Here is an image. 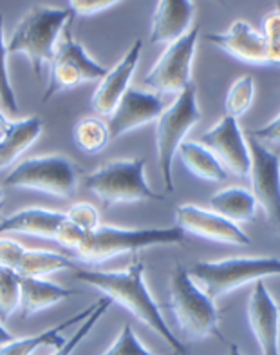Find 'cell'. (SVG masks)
I'll list each match as a JSON object with an SVG mask.
<instances>
[{
	"label": "cell",
	"instance_id": "cell-20",
	"mask_svg": "<svg viewBox=\"0 0 280 355\" xmlns=\"http://www.w3.org/2000/svg\"><path fill=\"white\" fill-rule=\"evenodd\" d=\"M78 294V290L56 285V283L47 281L46 277H22L20 281V315L22 319H28L42 310L51 309L53 304Z\"/></svg>",
	"mask_w": 280,
	"mask_h": 355
},
{
	"label": "cell",
	"instance_id": "cell-33",
	"mask_svg": "<svg viewBox=\"0 0 280 355\" xmlns=\"http://www.w3.org/2000/svg\"><path fill=\"white\" fill-rule=\"evenodd\" d=\"M66 218L69 221H73L75 225H78L80 229L85 230L87 234L94 232V230L100 227V212L98 209L91 203H76L66 212Z\"/></svg>",
	"mask_w": 280,
	"mask_h": 355
},
{
	"label": "cell",
	"instance_id": "cell-5",
	"mask_svg": "<svg viewBox=\"0 0 280 355\" xmlns=\"http://www.w3.org/2000/svg\"><path fill=\"white\" fill-rule=\"evenodd\" d=\"M145 167V158L112 159L85 176V187L102 201L105 209L141 200H163L147 183Z\"/></svg>",
	"mask_w": 280,
	"mask_h": 355
},
{
	"label": "cell",
	"instance_id": "cell-32",
	"mask_svg": "<svg viewBox=\"0 0 280 355\" xmlns=\"http://www.w3.org/2000/svg\"><path fill=\"white\" fill-rule=\"evenodd\" d=\"M102 355H154L150 350H147L145 346L141 345L136 332L129 322H125L122 328L120 336L116 337V341L112 343L107 348V352Z\"/></svg>",
	"mask_w": 280,
	"mask_h": 355
},
{
	"label": "cell",
	"instance_id": "cell-4",
	"mask_svg": "<svg viewBox=\"0 0 280 355\" xmlns=\"http://www.w3.org/2000/svg\"><path fill=\"white\" fill-rule=\"evenodd\" d=\"M185 232L179 227L167 229H120L112 225H100L91 232L82 247L76 250L80 261L98 265L122 254L138 252L143 248L165 247V245H181Z\"/></svg>",
	"mask_w": 280,
	"mask_h": 355
},
{
	"label": "cell",
	"instance_id": "cell-2",
	"mask_svg": "<svg viewBox=\"0 0 280 355\" xmlns=\"http://www.w3.org/2000/svg\"><path fill=\"white\" fill-rule=\"evenodd\" d=\"M75 15L60 8H31L24 13L10 40L6 42L8 53H22L29 58L35 75L40 78L44 67L51 64L60 35Z\"/></svg>",
	"mask_w": 280,
	"mask_h": 355
},
{
	"label": "cell",
	"instance_id": "cell-19",
	"mask_svg": "<svg viewBox=\"0 0 280 355\" xmlns=\"http://www.w3.org/2000/svg\"><path fill=\"white\" fill-rule=\"evenodd\" d=\"M64 220H66V212L31 207L2 218L0 234H29L38 238L55 239L56 230Z\"/></svg>",
	"mask_w": 280,
	"mask_h": 355
},
{
	"label": "cell",
	"instance_id": "cell-43",
	"mask_svg": "<svg viewBox=\"0 0 280 355\" xmlns=\"http://www.w3.org/2000/svg\"><path fill=\"white\" fill-rule=\"evenodd\" d=\"M277 10L280 11V2H277Z\"/></svg>",
	"mask_w": 280,
	"mask_h": 355
},
{
	"label": "cell",
	"instance_id": "cell-3",
	"mask_svg": "<svg viewBox=\"0 0 280 355\" xmlns=\"http://www.w3.org/2000/svg\"><path fill=\"white\" fill-rule=\"evenodd\" d=\"M170 310L187 341H199L219 332V310L183 265L174 266L170 274Z\"/></svg>",
	"mask_w": 280,
	"mask_h": 355
},
{
	"label": "cell",
	"instance_id": "cell-18",
	"mask_svg": "<svg viewBox=\"0 0 280 355\" xmlns=\"http://www.w3.org/2000/svg\"><path fill=\"white\" fill-rule=\"evenodd\" d=\"M196 6L190 0H161L156 6L150 44H172L190 31Z\"/></svg>",
	"mask_w": 280,
	"mask_h": 355
},
{
	"label": "cell",
	"instance_id": "cell-7",
	"mask_svg": "<svg viewBox=\"0 0 280 355\" xmlns=\"http://www.w3.org/2000/svg\"><path fill=\"white\" fill-rule=\"evenodd\" d=\"M199 120L201 111L197 105V89L194 84L183 89L176 102L156 120V149L167 192H174V156L178 155L185 136Z\"/></svg>",
	"mask_w": 280,
	"mask_h": 355
},
{
	"label": "cell",
	"instance_id": "cell-42",
	"mask_svg": "<svg viewBox=\"0 0 280 355\" xmlns=\"http://www.w3.org/2000/svg\"><path fill=\"white\" fill-rule=\"evenodd\" d=\"M2 209H4V201H0V212H2Z\"/></svg>",
	"mask_w": 280,
	"mask_h": 355
},
{
	"label": "cell",
	"instance_id": "cell-15",
	"mask_svg": "<svg viewBox=\"0 0 280 355\" xmlns=\"http://www.w3.org/2000/svg\"><path fill=\"white\" fill-rule=\"evenodd\" d=\"M163 111L165 103L158 93L131 87L111 114V122L107 123L111 138H122L147 123L156 122Z\"/></svg>",
	"mask_w": 280,
	"mask_h": 355
},
{
	"label": "cell",
	"instance_id": "cell-6",
	"mask_svg": "<svg viewBox=\"0 0 280 355\" xmlns=\"http://www.w3.org/2000/svg\"><path fill=\"white\" fill-rule=\"evenodd\" d=\"M188 274L215 301L248 283L280 276V259L275 256H259L201 261L188 268Z\"/></svg>",
	"mask_w": 280,
	"mask_h": 355
},
{
	"label": "cell",
	"instance_id": "cell-35",
	"mask_svg": "<svg viewBox=\"0 0 280 355\" xmlns=\"http://www.w3.org/2000/svg\"><path fill=\"white\" fill-rule=\"evenodd\" d=\"M118 4H122V2L120 0H71L67 2L71 13L75 17H93L96 13L111 10Z\"/></svg>",
	"mask_w": 280,
	"mask_h": 355
},
{
	"label": "cell",
	"instance_id": "cell-34",
	"mask_svg": "<svg viewBox=\"0 0 280 355\" xmlns=\"http://www.w3.org/2000/svg\"><path fill=\"white\" fill-rule=\"evenodd\" d=\"M87 236H89V234L80 229L78 225H75L73 221H69L66 218V220L60 223L58 230H56L55 241L56 243H60L62 247H66L69 248V250H73V252H76V250L82 247V243H84Z\"/></svg>",
	"mask_w": 280,
	"mask_h": 355
},
{
	"label": "cell",
	"instance_id": "cell-11",
	"mask_svg": "<svg viewBox=\"0 0 280 355\" xmlns=\"http://www.w3.org/2000/svg\"><path fill=\"white\" fill-rule=\"evenodd\" d=\"M248 147L252 156L248 174L252 180V194L280 234V158L252 135L248 136Z\"/></svg>",
	"mask_w": 280,
	"mask_h": 355
},
{
	"label": "cell",
	"instance_id": "cell-27",
	"mask_svg": "<svg viewBox=\"0 0 280 355\" xmlns=\"http://www.w3.org/2000/svg\"><path fill=\"white\" fill-rule=\"evenodd\" d=\"M253 96H255V80L252 75H244L235 80L226 94V100H224L226 116L239 120L248 109L252 107Z\"/></svg>",
	"mask_w": 280,
	"mask_h": 355
},
{
	"label": "cell",
	"instance_id": "cell-30",
	"mask_svg": "<svg viewBox=\"0 0 280 355\" xmlns=\"http://www.w3.org/2000/svg\"><path fill=\"white\" fill-rule=\"evenodd\" d=\"M0 102H2L6 111H19V102L15 96L10 71H8V47H6L4 40V17H2V13H0Z\"/></svg>",
	"mask_w": 280,
	"mask_h": 355
},
{
	"label": "cell",
	"instance_id": "cell-17",
	"mask_svg": "<svg viewBox=\"0 0 280 355\" xmlns=\"http://www.w3.org/2000/svg\"><path fill=\"white\" fill-rule=\"evenodd\" d=\"M206 40L221 47L224 53L248 64H268L266 42L246 20H235L226 33L206 35Z\"/></svg>",
	"mask_w": 280,
	"mask_h": 355
},
{
	"label": "cell",
	"instance_id": "cell-29",
	"mask_svg": "<svg viewBox=\"0 0 280 355\" xmlns=\"http://www.w3.org/2000/svg\"><path fill=\"white\" fill-rule=\"evenodd\" d=\"M111 304L112 301L109 300V297H103V300L96 301V303H94V310L91 312L89 318L85 319V321H82V324H80V328L75 332V336L71 337V339H67L60 348H56V352L53 355H73V352L78 348L80 343L84 341L85 337L93 332V328L98 324L100 319L103 318V313L111 309Z\"/></svg>",
	"mask_w": 280,
	"mask_h": 355
},
{
	"label": "cell",
	"instance_id": "cell-8",
	"mask_svg": "<svg viewBox=\"0 0 280 355\" xmlns=\"http://www.w3.org/2000/svg\"><path fill=\"white\" fill-rule=\"evenodd\" d=\"M107 67L98 64L85 51L78 38L73 37L69 22L62 31L55 56L49 64V82L44 91L42 103H47L64 91L76 89L85 82L102 80L107 75Z\"/></svg>",
	"mask_w": 280,
	"mask_h": 355
},
{
	"label": "cell",
	"instance_id": "cell-14",
	"mask_svg": "<svg viewBox=\"0 0 280 355\" xmlns=\"http://www.w3.org/2000/svg\"><path fill=\"white\" fill-rule=\"evenodd\" d=\"M246 315L262 355H280V309L262 281L253 285Z\"/></svg>",
	"mask_w": 280,
	"mask_h": 355
},
{
	"label": "cell",
	"instance_id": "cell-26",
	"mask_svg": "<svg viewBox=\"0 0 280 355\" xmlns=\"http://www.w3.org/2000/svg\"><path fill=\"white\" fill-rule=\"evenodd\" d=\"M111 131L100 118H82L73 129V141L85 155H98L111 141Z\"/></svg>",
	"mask_w": 280,
	"mask_h": 355
},
{
	"label": "cell",
	"instance_id": "cell-41",
	"mask_svg": "<svg viewBox=\"0 0 280 355\" xmlns=\"http://www.w3.org/2000/svg\"><path fill=\"white\" fill-rule=\"evenodd\" d=\"M2 198H4V192H2V189H0V201H4Z\"/></svg>",
	"mask_w": 280,
	"mask_h": 355
},
{
	"label": "cell",
	"instance_id": "cell-25",
	"mask_svg": "<svg viewBox=\"0 0 280 355\" xmlns=\"http://www.w3.org/2000/svg\"><path fill=\"white\" fill-rule=\"evenodd\" d=\"M71 266H73V261L64 254L40 250V248H26L17 272L20 277H46L53 272L66 270Z\"/></svg>",
	"mask_w": 280,
	"mask_h": 355
},
{
	"label": "cell",
	"instance_id": "cell-21",
	"mask_svg": "<svg viewBox=\"0 0 280 355\" xmlns=\"http://www.w3.org/2000/svg\"><path fill=\"white\" fill-rule=\"evenodd\" d=\"M44 122L38 116L22 118L8 122L0 129V171L15 164V159L38 140L42 135Z\"/></svg>",
	"mask_w": 280,
	"mask_h": 355
},
{
	"label": "cell",
	"instance_id": "cell-10",
	"mask_svg": "<svg viewBox=\"0 0 280 355\" xmlns=\"http://www.w3.org/2000/svg\"><path fill=\"white\" fill-rule=\"evenodd\" d=\"M197 40H199V28H194L179 40L168 44L165 53L159 56L152 69L147 73L145 85L154 89V93H181L192 84V64L196 56Z\"/></svg>",
	"mask_w": 280,
	"mask_h": 355
},
{
	"label": "cell",
	"instance_id": "cell-9",
	"mask_svg": "<svg viewBox=\"0 0 280 355\" xmlns=\"http://www.w3.org/2000/svg\"><path fill=\"white\" fill-rule=\"evenodd\" d=\"M78 165L64 155L35 156L20 162L6 176L4 183L11 187L33 189L58 198H71L78 189Z\"/></svg>",
	"mask_w": 280,
	"mask_h": 355
},
{
	"label": "cell",
	"instance_id": "cell-12",
	"mask_svg": "<svg viewBox=\"0 0 280 355\" xmlns=\"http://www.w3.org/2000/svg\"><path fill=\"white\" fill-rule=\"evenodd\" d=\"M176 227L185 234H194L197 238H205L224 245H244L252 243L246 232L241 230L237 223L226 220L224 216L214 211H206L197 205H179L176 209Z\"/></svg>",
	"mask_w": 280,
	"mask_h": 355
},
{
	"label": "cell",
	"instance_id": "cell-22",
	"mask_svg": "<svg viewBox=\"0 0 280 355\" xmlns=\"http://www.w3.org/2000/svg\"><path fill=\"white\" fill-rule=\"evenodd\" d=\"M94 310V303L87 309H84L82 312H78L76 315H73L71 319L62 321L60 324H55V327L47 328L46 332H40L37 336L29 337H20V339H13V341L6 343V345L0 346V355H33L38 348L42 346H55V348H60L64 343L67 341L66 337L62 336V332L66 328L75 327L78 322L85 321L89 318L91 312Z\"/></svg>",
	"mask_w": 280,
	"mask_h": 355
},
{
	"label": "cell",
	"instance_id": "cell-40",
	"mask_svg": "<svg viewBox=\"0 0 280 355\" xmlns=\"http://www.w3.org/2000/svg\"><path fill=\"white\" fill-rule=\"evenodd\" d=\"M10 122V120H8V118L4 116V114H2V112H0V129H2V127L6 125V123Z\"/></svg>",
	"mask_w": 280,
	"mask_h": 355
},
{
	"label": "cell",
	"instance_id": "cell-24",
	"mask_svg": "<svg viewBox=\"0 0 280 355\" xmlns=\"http://www.w3.org/2000/svg\"><path fill=\"white\" fill-rule=\"evenodd\" d=\"M183 165L190 171L194 176L206 182H224L228 178L226 168L223 167L214 153L208 150L199 141H183L178 150Z\"/></svg>",
	"mask_w": 280,
	"mask_h": 355
},
{
	"label": "cell",
	"instance_id": "cell-13",
	"mask_svg": "<svg viewBox=\"0 0 280 355\" xmlns=\"http://www.w3.org/2000/svg\"><path fill=\"white\" fill-rule=\"evenodd\" d=\"M199 144L212 150L224 168H228L237 176L250 174V167H252L250 147L235 118H221L219 122L201 136Z\"/></svg>",
	"mask_w": 280,
	"mask_h": 355
},
{
	"label": "cell",
	"instance_id": "cell-36",
	"mask_svg": "<svg viewBox=\"0 0 280 355\" xmlns=\"http://www.w3.org/2000/svg\"><path fill=\"white\" fill-rule=\"evenodd\" d=\"M24 252H26V247L13 239H0V266L17 270Z\"/></svg>",
	"mask_w": 280,
	"mask_h": 355
},
{
	"label": "cell",
	"instance_id": "cell-28",
	"mask_svg": "<svg viewBox=\"0 0 280 355\" xmlns=\"http://www.w3.org/2000/svg\"><path fill=\"white\" fill-rule=\"evenodd\" d=\"M19 272L0 266V321L6 322L20 306Z\"/></svg>",
	"mask_w": 280,
	"mask_h": 355
},
{
	"label": "cell",
	"instance_id": "cell-1",
	"mask_svg": "<svg viewBox=\"0 0 280 355\" xmlns=\"http://www.w3.org/2000/svg\"><path fill=\"white\" fill-rule=\"evenodd\" d=\"M75 277L100 290L112 303L122 304L136 319H140L159 337H163L176 354L188 355V348L174 336L172 328L167 324L158 303L150 294L145 283V263L141 259H134L125 270H78Z\"/></svg>",
	"mask_w": 280,
	"mask_h": 355
},
{
	"label": "cell",
	"instance_id": "cell-37",
	"mask_svg": "<svg viewBox=\"0 0 280 355\" xmlns=\"http://www.w3.org/2000/svg\"><path fill=\"white\" fill-rule=\"evenodd\" d=\"M252 136L255 140L262 141H271V144H279L280 145V114L275 118V120H271L270 123H266L264 127L257 129V131H253Z\"/></svg>",
	"mask_w": 280,
	"mask_h": 355
},
{
	"label": "cell",
	"instance_id": "cell-39",
	"mask_svg": "<svg viewBox=\"0 0 280 355\" xmlns=\"http://www.w3.org/2000/svg\"><path fill=\"white\" fill-rule=\"evenodd\" d=\"M228 355H243L237 345H228Z\"/></svg>",
	"mask_w": 280,
	"mask_h": 355
},
{
	"label": "cell",
	"instance_id": "cell-38",
	"mask_svg": "<svg viewBox=\"0 0 280 355\" xmlns=\"http://www.w3.org/2000/svg\"><path fill=\"white\" fill-rule=\"evenodd\" d=\"M13 339H15L13 334H11L10 330H8V328L4 327V322L0 321V346L6 345V343L13 341Z\"/></svg>",
	"mask_w": 280,
	"mask_h": 355
},
{
	"label": "cell",
	"instance_id": "cell-31",
	"mask_svg": "<svg viewBox=\"0 0 280 355\" xmlns=\"http://www.w3.org/2000/svg\"><path fill=\"white\" fill-rule=\"evenodd\" d=\"M264 42H266L268 64H280V11L271 10L262 19Z\"/></svg>",
	"mask_w": 280,
	"mask_h": 355
},
{
	"label": "cell",
	"instance_id": "cell-16",
	"mask_svg": "<svg viewBox=\"0 0 280 355\" xmlns=\"http://www.w3.org/2000/svg\"><path fill=\"white\" fill-rule=\"evenodd\" d=\"M141 49H143V40L136 38L123 58L118 62L116 66L107 71V75L100 80L98 87L94 91L91 98V107L94 112H98L102 116H111L123 94L131 89V80L136 73L138 62H140Z\"/></svg>",
	"mask_w": 280,
	"mask_h": 355
},
{
	"label": "cell",
	"instance_id": "cell-23",
	"mask_svg": "<svg viewBox=\"0 0 280 355\" xmlns=\"http://www.w3.org/2000/svg\"><path fill=\"white\" fill-rule=\"evenodd\" d=\"M210 207L212 211L234 223L253 221L257 212V201L253 198L252 191L243 187H228L215 192L210 198Z\"/></svg>",
	"mask_w": 280,
	"mask_h": 355
}]
</instances>
